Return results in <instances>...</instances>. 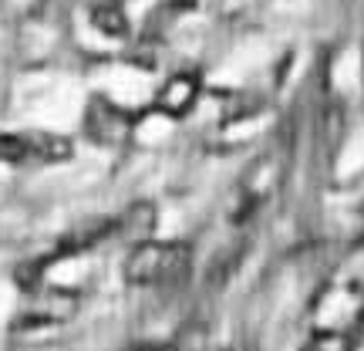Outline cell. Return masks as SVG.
Instances as JSON below:
<instances>
[{
    "label": "cell",
    "mask_w": 364,
    "mask_h": 351,
    "mask_svg": "<svg viewBox=\"0 0 364 351\" xmlns=\"http://www.w3.org/2000/svg\"><path fill=\"white\" fill-rule=\"evenodd\" d=\"M95 24L102 27L105 34H125V17L115 7H98L95 11Z\"/></svg>",
    "instance_id": "8"
},
{
    "label": "cell",
    "mask_w": 364,
    "mask_h": 351,
    "mask_svg": "<svg viewBox=\"0 0 364 351\" xmlns=\"http://www.w3.org/2000/svg\"><path fill=\"white\" fill-rule=\"evenodd\" d=\"M129 351H176V348L166 345V341H142V345H132Z\"/></svg>",
    "instance_id": "9"
},
{
    "label": "cell",
    "mask_w": 364,
    "mask_h": 351,
    "mask_svg": "<svg viewBox=\"0 0 364 351\" xmlns=\"http://www.w3.org/2000/svg\"><path fill=\"white\" fill-rule=\"evenodd\" d=\"M156 220H159L156 203H152V199H139V203H132L122 216H115V236L129 240L132 247H135V243H145V240H152Z\"/></svg>",
    "instance_id": "5"
},
{
    "label": "cell",
    "mask_w": 364,
    "mask_h": 351,
    "mask_svg": "<svg viewBox=\"0 0 364 351\" xmlns=\"http://www.w3.org/2000/svg\"><path fill=\"white\" fill-rule=\"evenodd\" d=\"M196 98H199V81L193 75H176V78L166 81V88L159 91L156 108L172 118H182L196 105Z\"/></svg>",
    "instance_id": "7"
},
{
    "label": "cell",
    "mask_w": 364,
    "mask_h": 351,
    "mask_svg": "<svg viewBox=\"0 0 364 351\" xmlns=\"http://www.w3.org/2000/svg\"><path fill=\"white\" fill-rule=\"evenodd\" d=\"M132 132V115L105 98H91L85 108V135L95 145H118Z\"/></svg>",
    "instance_id": "3"
},
{
    "label": "cell",
    "mask_w": 364,
    "mask_h": 351,
    "mask_svg": "<svg viewBox=\"0 0 364 351\" xmlns=\"http://www.w3.org/2000/svg\"><path fill=\"white\" fill-rule=\"evenodd\" d=\"M193 267V250L182 240H145L135 243L125 257V281L132 287H162L179 284Z\"/></svg>",
    "instance_id": "1"
},
{
    "label": "cell",
    "mask_w": 364,
    "mask_h": 351,
    "mask_svg": "<svg viewBox=\"0 0 364 351\" xmlns=\"http://www.w3.org/2000/svg\"><path fill=\"white\" fill-rule=\"evenodd\" d=\"M108 236H115V220L108 216V220H85L78 223L71 234L58 243V257H71V253H85V250L98 247V243H105Z\"/></svg>",
    "instance_id": "6"
},
{
    "label": "cell",
    "mask_w": 364,
    "mask_h": 351,
    "mask_svg": "<svg viewBox=\"0 0 364 351\" xmlns=\"http://www.w3.org/2000/svg\"><path fill=\"white\" fill-rule=\"evenodd\" d=\"M78 311V294H71V290H44L38 298L27 304L24 318H21V325H61L68 318H75Z\"/></svg>",
    "instance_id": "4"
},
{
    "label": "cell",
    "mask_w": 364,
    "mask_h": 351,
    "mask_svg": "<svg viewBox=\"0 0 364 351\" xmlns=\"http://www.w3.org/2000/svg\"><path fill=\"white\" fill-rule=\"evenodd\" d=\"M71 156V142L51 132H0V162L11 166H51Z\"/></svg>",
    "instance_id": "2"
},
{
    "label": "cell",
    "mask_w": 364,
    "mask_h": 351,
    "mask_svg": "<svg viewBox=\"0 0 364 351\" xmlns=\"http://www.w3.org/2000/svg\"><path fill=\"white\" fill-rule=\"evenodd\" d=\"M300 351H317V345H307V348H300Z\"/></svg>",
    "instance_id": "10"
}]
</instances>
